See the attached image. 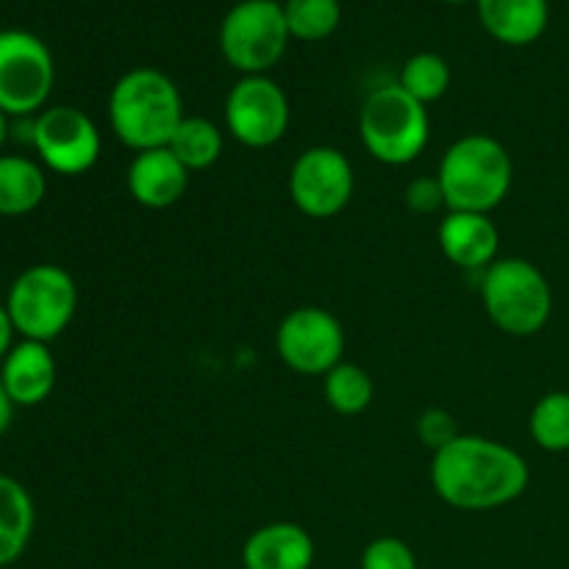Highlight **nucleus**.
I'll return each instance as SVG.
<instances>
[{"instance_id": "4be33fe9", "label": "nucleus", "mask_w": 569, "mask_h": 569, "mask_svg": "<svg viewBox=\"0 0 569 569\" xmlns=\"http://www.w3.org/2000/svg\"><path fill=\"white\" fill-rule=\"evenodd\" d=\"M528 431L537 448L548 453L569 450V392H548L537 400L528 420Z\"/></svg>"}, {"instance_id": "2eb2a0df", "label": "nucleus", "mask_w": 569, "mask_h": 569, "mask_svg": "<svg viewBox=\"0 0 569 569\" xmlns=\"http://www.w3.org/2000/svg\"><path fill=\"white\" fill-rule=\"evenodd\" d=\"M500 233L489 214L478 211H448L439 222V248L450 264L461 270H487L498 261Z\"/></svg>"}, {"instance_id": "f03ea898", "label": "nucleus", "mask_w": 569, "mask_h": 569, "mask_svg": "<svg viewBox=\"0 0 569 569\" xmlns=\"http://www.w3.org/2000/svg\"><path fill=\"white\" fill-rule=\"evenodd\" d=\"M183 117L176 81L153 67H133L111 87L109 126L114 137L137 153L167 148Z\"/></svg>"}, {"instance_id": "f257e3e1", "label": "nucleus", "mask_w": 569, "mask_h": 569, "mask_svg": "<svg viewBox=\"0 0 569 569\" xmlns=\"http://www.w3.org/2000/svg\"><path fill=\"white\" fill-rule=\"evenodd\" d=\"M531 481L515 448L487 437L461 433L433 453L431 487L459 511H492L520 498Z\"/></svg>"}, {"instance_id": "9d476101", "label": "nucleus", "mask_w": 569, "mask_h": 569, "mask_svg": "<svg viewBox=\"0 0 569 569\" xmlns=\"http://www.w3.org/2000/svg\"><path fill=\"white\" fill-rule=\"evenodd\" d=\"M356 189L353 164L331 144H317L295 159L289 172V194L311 220H331L350 203Z\"/></svg>"}, {"instance_id": "5701e85b", "label": "nucleus", "mask_w": 569, "mask_h": 569, "mask_svg": "<svg viewBox=\"0 0 569 569\" xmlns=\"http://www.w3.org/2000/svg\"><path fill=\"white\" fill-rule=\"evenodd\" d=\"M287 26L292 39L300 42H322L331 37L342 22L339 0H287L283 3Z\"/></svg>"}, {"instance_id": "423d86ee", "label": "nucleus", "mask_w": 569, "mask_h": 569, "mask_svg": "<svg viewBox=\"0 0 569 569\" xmlns=\"http://www.w3.org/2000/svg\"><path fill=\"white\" fill-rule=\"evenodd\" d=\"M78 309V287L59 264H33L14 278L6 295V311L22 339L53 342L67 331Z\"/></svg>"}, {"instance_id": "cd10ccee", "label": "nucleus", "mask_w": 569, "mask_h": 569, "mask_svg": "<svg viewBox=\"0 0 569 569\" xmlns=\"http://www.w3.org/2000/svg\"><path fill=\"white\" fill-rule=\"evenodd\" d=\"M14 326H11V317L6 311V303H0V361L9 356V350L14 348Z\"/></svg>"}, {"instance_id": "bb28decb", "label": "nucleus", "mask_w": 569, "mask_h": 569, "mask_svg": "<svg viewBox=\"0 0 569 569\" xmlns=\"http://www.w3.org/2000/svg\"><path fill=\"white\" fill-rule=\"evenodd\" d=\"M406 206H409L415 214H433L445 206L442 187H439V178H415V181L406 187Z\"/></svg>"}, {"instance_id": "a878e982", "label": "nucleus", "mask_w": 569, "mask_h": 569, "mask_svg": "<svg viewBox=\"0 0 569 569\" xmlns=\"http://www.w3.org/2000/svg\"><path fill=\"white\" fill-rule=\"evenodd\" d=\"M417 437L426 442V448H431L433 453H437V450H442L445 445H450L456 437H461V433L450 411L426 409L417 417Z\"/></svg>"}, {"instance_id": "6e6552de", "label": "nucleus", "mask_w": 569, "mask_h": 569, "mask_svg": "<svg viewBox=\"0 0 569 569\" xmlns=\"http://www.w3.org/2000/svg\"><path fill=\"white\" fill-rule=\"evenodd\" d=\"M56 83V61L48 44L22 28L0 31V111L11 120L48 109Z\"/></svg>"}, {"instance_id": "f3484780", "label": "nucleus", "mask_w": 569, "mask_h": 569, "mask_svg": "<svg viewBox=\"0 0 569 569\" xmlns=\"http://www.w3.org/2000/svg\"><path fill=\"white\" fill-rule=\"evenodd\" d=\"M476 11L483 31L509 48L533 44L550 22L548 0H476Z\"/></svg>"}, {"instance_id": "9b49d317", "label": "nucleus", "mask_w": 569, "mask_h": 569, "mask_svg": "<svg viewBox=\"0 0 569 569\" xmlns=\"http://www.w3.org/2000/svg\"><path fill=\"white\" fill-rule=\"evenodd\" d=\"M276 350L289 370L300 376H326L342 365L345 328L320 306L289 311L276 331Z\"/></svg>"}, {"instance_id": "f8f14e48", "label": "nucleus", "mask_w": 569, "mask_h": 569, "mask_svg": "<svg viewBox=\"0 0 569 569\" xmlns=\"http://www.w3.org/2000/svg\"><path fill=\"white\" fill-rule=\"evenodd\" d=\"M226 128L244 148H272L289 128L287 92L267 76H242L226 98Z\"/></svg>"}, {"instance_id": "c85d7f7f", "label": "nucleus", "mask_w": 569, "mask_h": 569, "mask_svg": "<svg viewBox=\"0 0 569 569\" xmlns=\"http://www.w3.org/2000/svg\"><path fill=\"white\" fill-rule=\"evenodd\" d=\"M14 409H17V406L11 403V398L6 395L3 383H0V437H3V433L11 428V420H14Z\"/></svg>"}, {"instance_id": "7c9ffc66", "label": "nucleus", "mask_w": 569, "mask_h": 569, "mask_svg": "<svg viewBox=\"0 0 569 569\" xmlns=\"http://www.w3.org/2000/svg\"><path fill=\"white\" fill-rule=\"evenodd\" d=\"M442 3H467V0H442Z\"/></svg>"}, {"instance_id": "7ed1b4c3", "label": "nucleus", "mask_w": 569, "mask_h": 569, "mask_svg": "<svg viewBox=\"0 0 569 569\" xmlns=\"http://www.w3.org/2000/svg\"><path fill=\"white\" fill-rule=\"evenodd\" d=\"M437 178L445 194V209L489 214L509 198L515 161L506 144L495 137L467 133L445 150Z\"/></svg>"}, {"instance_id": "0eeeda50", "label": "nucleus", "mask_w": 569, "mask_h": 569, "mask_svg": "<svg viewBox=\"0 0 569 569\" xmlns=\"http://www.w3.org/2000/svg\"><path fill=\"white\" fill-rule=\"evenodd\" d=\"M292 39L278 0H239L222 17L220 53L242 76H267L287 53Z\"/></svg>"}, {"instance_id": "ddd939ff", "label": "nucleus", "mask_w": 569, "mask_h": 569, "mask_svg": "<svg viewBox=\"0 0 569 569\" xmlns=\"http://www.w3.org/2000/svg\"><path fill=\"white\" fill-rule=\"evenodd\" d=\"M128 192L144 209H170L189 187V170L170 148L142 150L128 164Z\"/></svg>"}, {"instance_id": "1a4fd4ad", "label": "nucleus", "mask_w": 569, "mask_h": 569, "mask_svg": "<svg viewBox=\"0 0 569 569\" xmlns=\"http://www.w3.org/2000/svg\"><path fill=\"white\" fill-rule=\"evenodd\" d=\"M31 144L44 170L72 178L98 164L103 139L87 111L76 106H48L33 117Z\"/></svg>"}, {"instance_id": "b1692460", "label": "nucleus", "mask_w": 569, "mask_h": 569, "mask_svg": "<svg viewBox=\"0 0 569 569\" xmlns=\"http://www.w3.org/2000/svg\"><path fill=\"white\" fill-rule=\"evenodd\" d=\"M398 83L422 106L437 103L450 89V64L439 53H415L406 59Z\"/></svg>"}, {"instance_id": "c756f323", "label": "nucleus", "mask_w": 569, "mask_h": 569, "mask_svg": "<svg viewBox=\"0 0 569 569\" xmlns=\"http://www.w3.org/2000/svg\"><path fill=\"white\" fill-rule=\"evenodd\" d=\"M11 117L9 114H6V111H0V153H3V144H6V139H9L11 137V131H9V128H11Z\"/></svg>"}, {"instance_id": "412c9836", "label": "nucleus", "mask_w": 569, "mask_h": 569, "mask_svg": "<svg viewBox=\"0 0 569 569\" xmlns=\"http://www.w3.org/2000/svg\"><path fill=\"white\" fill-rule=\"evenodd\" d=\"M322 395L337 415L356 417L370 409L372 398H376V383L365 367L342 361L322 376Z\"/></svg>"}, {"instance_id": "dca6fc26", "label": "nucleus", "mask_w": 569, "mask_h": 569, "mask_svg": "<svg viewBox=\"0 0 569 569\" xmlns=\"http://www.w3.org/2000/svg\"><path fill=\"white\" fill-rule=\"evenodd\" d=\"M242 565L244 569H311L315 539L298 522H270L248 537Z\"/></svg>"}, {"instance_id": "6ab92c4d", "label": "nucleus", "mask_w": 569, "mask_h": 569, "mask_svg": "<svg viewBox=\"0 0 569 569\" xmlns=\"http://www.w3.org/2000/svg\"><path fill=\"white\" fill-rule=\"evenodd\" d=\"M48 194L44 167L28 156L0 153V217H22L39 209Z\"/></svg>"}, {"instance_id": "a211bd4d", "label": "nucleus", "mask_w": 569, "mask_h": 569, "mask_svg": "<svg viewBox=\"0 0 569 569\" xmlns=\"http://www.w3.org/2000/svg\"><path fill=\"white\" fill-rule=\"evenodd\" d=\"M37 526V509L17 478L0 472V569L26 553Z\"/></svg>"}, {"instance_id": "4468645a", "label": "nucleus", "mask_w": 569, "mask_h": 569, "mask_svg": "<svg viewBox=\"0 0 569 569\" xmlns=\"http://www.w3.org/2000/svg\"><path fill=\"white\" fill-rule=\"evenodd\" d=\"M0 383L20 409L44 403L56 387V359L48 345L20 339L0 361Z\"/></svg>"}, {"instance_id": "aec40b11", "label": "nucleus", "mask_w": 569, "mask_h": 569, "mask_svg": "<svg viewBox=\"0 0 569 569\" xmlns=\"http://www.w3.org/2000/svg\"><path fill=\"white\" fill-rule=\"evenodd\" d=\"M167 148L189 172L209 170L222 156V131L206 117H183Z\"/></svg>"}, {"instance_id": "393cba45", "label": "nucleus", "mask_w": 569, "mask_h": 569, "mask_svg": "<svg viewBox=\"0 0 569 569\" xmlns=\"http://www.w3.org/2000/svg\"><path fill=\"white\" fill-rule=\"evenodd\" d=\"M361 569H417L415 550L398 537H378L361 553Z\"/></svg>"}, {"instance_id": "20e7f679", "label": "nucleus", "mask_w": 569, "mask_h": 569, "mask_svg": "<svg viewBox=\"0 0 569 569\" xmlns=\"http://www.w3.org/2000/svg\"><path fill=\"white\" fill-rule=\"evenodd\" d=\"M481 300L489 320L509 337H533L553 315V289L548 278L520 256L498 259L483 270Z\"/></svg>"}, {"instance_id": "39448f33", "label": "nucleus", "mask_w": 569, "mask_h": 569, "mask_svg": "<svg viewBox=\"0 0 569 569\" xmlns=\"http://www.w3.org/2000/svg\"><path fill=\"white\" fill-rule=\"evenodd\" d=\"M361 144L376 161L403 167L420 159L431 139V120L420 100L400 83H387L367 94L359 114Z\"/></svg>"}]
</instances>
